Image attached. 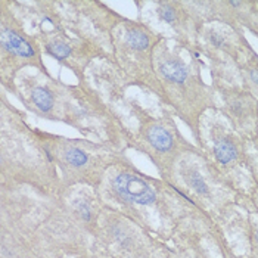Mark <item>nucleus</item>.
Segmentation results:
<instances>
[{
    "label": "nucleus",
    "mask_w": 258,
    "mask_h": 258,
    "mask_svg": "<svg viewBox=\"0 0 258 258\" xmlns=\"http://www.w3.org/2000/svg\"><path fill=\"white\" fill-rule=\"evenodd\" d=\"M114 190L119 197L128 202H135L140 205L154 204L157 195L151 189V186L138 176L133 174H119L112 183Z\"/></svg>",
    "instance_id": "1"
},
{
    "label": "nucleus",
    "mask_w": 258,
    "mask_h": 258,
    "mask_svg": "<svg viewBox=\"0 0 258 258\" xmlns=\"http://www.w3.org/2000/svg\"><path fill=\"white\" fill-rule=\"evenodd\" d=\"M0 41H2V46L11 52V53H15L18 56H22V58H30L34 55V49L30 46L28 41L20 37L17 33L8 30V28H2V36H0Z\"/></svg>",
    "instance_id": "2"
},
{
    "label": "nucleus",
    "mask_w": 258,
    "mask_h": 258,
    "mask_svg": "<svg viewBox=\"0 0 258 258\" xmlns=\"http://www.w3.org/2000/svg\"><path fill=\"white\" fill-rule=\"evenodd\" d=\"M148 140L155 149L161 152L170 151L173 146V136L162 127H151L148 130Z\"/></svg>",
    "instance_id": "3"
},
{
    "label": "nucleus",
    "mask_w": 258,
    "mask_h": 258,
    "mask_svg": "<svg viewBox=\"0 0 258 258\" xmlns=\"http://www.w3.org/2000/svg\"><path fill=\"white\" fill-rule=\"evenodd\" d=\"M161 73L165 79L174 81V83H183L187 79V68L180 60H168V62L162 63Z\"/></svg>",
    "instance_id": "4"
},
{
    "label": "nucleus",
    "mask_w": 258,
    "mask_h": 258,
    "mask_svg": "<svg viewBox=\"0 0 258 258\" xmlns=\"http://www.w3.org/2000/svg\"><path fill=\"white\" fill-rule=\"evenodd\" d=\"M214 155L220 164H229L230 161L236 158V148L235 145L227 139H220L214 145Z\"/></svg>",
    "instance_id": "5"
},
{
    "label": "nucleus",
    "mask_w": 258,
    "mask_h": 258,
    "mask_svg": "<svg viewBox=\"0 0 258 258\" xmlns=\"http://www.w3.org/2000/svg\"><path fill=\"white\" fill-rule=\"evenodd\" d=\"M31 98L34 100V105L39 108L40 111H43V112L50 111L52 106H53V96H52V93H50L47 89H44V87H36V89L33 90Z\"/></svg>",
    "instance_id": "6"
},
{
    "label": "nucleus",
    "mask_w": 258,
    "mask_h": 258,
    "mask_svg": "<svg viewBox=\"0 0 258 258\" xmlns=\"http://www.w3.org/2000/svg\"><path fill=\"white\" fill-rule=\"evenodd\" d=\"M127 39H128L130 46L138 50H145L149 46V39L146 37V34H143L139 30H130Z\"/></svg>",
    "instance_id": "7"
},
{
    "label": "nucleus",
    "mask_w": 258,
    "mask_h": 258,
    "mask_svg": "<svg viewBox=\"0 0 258 258\" xmlns=\"http://www.w3.org/2000/svg\"><path fill=\"white\" fill-rule=\"evenodd\" d=\"M186 180H187V183H189L198 194H201V195H207V194H208V186H207L205 180H204V177L199 174L198 171H190V173L186 176Z\"/></svg>",
    "instance_id": "8"
},
{
    "label": "nucleus",
    "mask_w": 258,
    "mask_h": 258,
    "mask_svg": "<svg viewBox=\"0 0 258 258\" xmlns=\"http://www.w3.org/2000/svg\"><path fill=\"white\" fill-rule=\"evenodd\" d=\"M67 161L71 164V165H74V167H81V165H84L86 162H87V154L86 152H83L81 149H77V148H71V149H68L67 151Z\"/></svg>",
    "instance_id": "9"
},
{
    "label": "nucleus",
    "mask_w": 258,
    "mask_h": 258,
    "mask_svg": "<svg viewBox=\"0 0 258 258\" xmlns=\"http://www.w3.org/2000/svg\"><path fill=\"white\" fill-rule=\"evenodd\" d=\"M47 52H49L53 58L62 60L70 56L71 47H70L68 44H63V43H50V44L47 46Z\"/></svg>",
    "instance_id": "10"
},
{
    "label": "nucleus",
    "mask_w": 258,
    "mask_h": 258,
    "mask_svg": "<svg viewBox=\"0 0 258 258\" xmlns=\"http://www.w3.org/2000/svg\"><path fill=\"white\" fill-rule=\"evenodd\" d=\"M159 17H161V20L171 24V22L176 21V12H174V9H171L168 6H164V8L159 9Z\"/></svg>",
    "instance_id": "11"
},
{
    "label": "nucleus",
    "mask_w": 258,
    "mask_h": 258,
    "mask_svg": "<svg viewBox=\"0 0 258 258\" xmlns=\"http://www.w3.org/2000/svg\"><path fill=\"white\" fill-rule=\"evenodd\" d=\"M79 211L81 214V219H84L86 221L90 220V207L86 202H80L79 204Z\"/></svg>",
    "instance_id": "12"
},
{
    "label": "nucleus",
    "mask_w": 258,
    "mask_h": 258,
    "mask_svg": "<svg viewBox=\"0 0 258 258\" xmlns=\"http://www.w3.org/2000/svg\"><path fill=\"white\" fill-rule=\"evenodd\" d=\"M210 39H211V41H213V44H214V46H217V47H221V46H223V43H224V39H223L220 34H216V33H213Z\"/></svg>",
    "instance_id": "13"
},
{
    "label": "nucleus",
    "mask_w": 258,
    "mask_h": 258,
    "mask_svg": "<svg viewBox=\"0 0 258 258\" xmlns=\"http://www.w3.org/2000/svg\"><path fill=\"white\" fill-rule=\"evenodd\" d=\"M251 79H252V81H254L255 84H258V68L251 70Z\"/></svg>",
    "instance_id": "14"
}]
</instances>
